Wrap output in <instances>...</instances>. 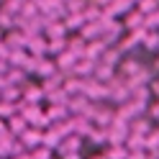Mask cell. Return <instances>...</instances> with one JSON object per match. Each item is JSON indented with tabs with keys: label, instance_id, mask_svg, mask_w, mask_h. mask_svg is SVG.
Masks as SVG:
<instances>
[{
	"label": "cell",
	"instance_id": "obj_1",
	"mask_svg": "<svg viewBox=\"0 0 159 159\" xmlns=\"http://www.w3.org/2000/svg\"><path fill=\"white\" fill-rule=\"evenodd\" d=\"M159 11V0H141V13H152Z\"/></svg>",
	"mask_w": 159,
	"mask_h": 159
},
{
	"label": "cell",
	"instance_id": "obj_3",
	"mask_svg": "<svg viewBox=\"0 0 159 159\" xmlns=\"http://www.w3.org/2000/svg\"><path fill=\"white\" fill-rule=\"evenodd\" d=\"M11 113H13V108H8V103L0 105V116H11Z\"/></svg>",
	"mask_w": 159,
	"mask_h": 159
},
{
	"label": "cell",
	"instance_id": "obj_4",
	"mask_svg": "<svg viewBox=\"0 0 159 159\" xmlns=\"http://www.w3.org/2000/svg\"><path fill=\"white\" fill-rule=\"evenodd\" d=\"M41 3H44V0H41Z\"/></svg>",
	"mask_w": 159,
	"mask_h": 159
},
{
	"label": "cell",
	"instance_id": "obj_2",
	"mask_svg": "<svg viewBox=\"0 0 159 159\" xmlns=\"http://www.w3.org/2000/svg\"><path fill=\"white\" fill-rule=\"evenodd\" d=\"M90 69H93V62H90V59H85V62H80V67L75 69V72H77V75H87Z\"/></svg>",
	"mask_w": 159,
	"mask_h": 159
}]
</instances>
